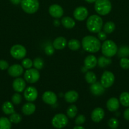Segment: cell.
Listing matches in <instances>:
<instances>
[{"mask_svg": "<svg viewBox=\"0 0 129 129\" xmlns=\"http://www.w3.org/2000/svg\"><path fill=\"white\" fill-rule=\"evenodd\" d=\"M102 53L104 56L107 57H111L116 54L118 51V47L116 44L113 41L110 40H106L101 45Z\"/></svg>", "mask_w": 129, "mask_h": 129, "instance_id": "obj_3", "label": "cell"}, {"mask_svg": "<svg viewBox=\"0 0 129 129\" xmlns=\"http://www.w3.org/2000/svg\"><path fill=\"white\" fill-rule=\"evenodd\" d=\"M97 64V59L93 55H89L84 59V67L82 68V72H86L88 69L94 68Z\"/></svg>", "mask_w": 129, "mask_h": 129, "instance_id": "obj_10", "label": "cell"}, {"mask_svg": "<svg viewBox=\"0 0 129 129\" xmlns=\"http://www.w3.org/2000/svg\"><path fill=\"white\" fill-rule=\"evenodd\" d=\"M120 103L123 107H129V93L123 92L120 96Z\"/></svg>", "mask_w": 129, "mask_h": 129, "instance_id": "obj_27", "label": "cell"}, {"mask_svg": "<svg viewBox=\"0 0 129 129\" xmlns=\"http://www.w3.org/2000/svg\"><path fill=\"white\" fill-rule=\"evenodd\" d=\"M33 66L37 70H40L44 67V60L40 57H37L33 61Z\"/></svg>", "mask_w": 129, "mask_h": 129, "instance_id": "obj_33", "label": "cell"}, {"mask_svg": "<svg viewBox=\"0 0 129 129\" xmlns=\"http://www.w3.org/2000/svg\"><path fill=\"white\" fill-rule=\"evenodd\" d=\"M112 6L110 0H96L94 9L100 15H106L111 11Z\"/></svg>", "mask_w": 129, "mask_h": 129, "instance_id": "obj_4", "label": "cell"}, {"mask_svg": "<svg viewBox=\"0 0 129 129\" xmlns=\"http://www.w3.org/2000/svg\"><path fill=\"white\" fill-rule=\"evenodd\" d=\"M11 122L6 117L0 118V129H11Z\"/></svg>", "mask_w": 129, "mask_h": 129, "instance_id": "obj_26", "label": "cell"}, {"mask_svg": "<svg viewBox=\"0 0 129 129\" xmlns=\"http://www.w3.org/2000/svg\"><path fill=\"white\" fill-rule=\"evenodd\" d=\"M22 97L19 93H15L11 97V102L15 105H19L22 102Z\"/></svg>", "mask_w": 129, "mask_h": 129, "instance_id": "obj_36", "label": "cell"}, {"mask_svg": "<svg viewBox=\"0 0 129 129\" xmlns=\"http://www.w3.org/2000/svg\"><path fill=\"white\" fill-rule=\"evenodd\" d=\"M61 24L64 28L67 29L73 28L75 25V21L71 17L66 16L61 19Z\"/></svg>", "mask_w": 129, "mask_h": 129, "instance_id": "obj_23", "label": "cell"}, {"mask_svg": "<svg viewBox=\"0 0 129 129\" xmlns=\"http://www.w3.org/2000/svg\"><path fill=\"white\" fill-rule=\"evenodd\" d=\"M78 109L75 105H71L69 106L67 110V114L68 118H73L77 114Z\"/></svg>", "mask_w": 129, "mask_h": 129, "instance_id": "obj_31", "label": "cell"}, {"mask_svg": "<svg viewBox=\"0 0 129 129\" xmlns=\"http://www.w3.org/2000/svg\"><path fill=\"white\" fill-rule=\"evenodd\" d=\"M88 10L84 6H79L73 11V16L78 21H83L88 16Z\"/></svg>", "mask_w": 129, "mask_h": 129, "instance_id": "obj_12", "label": "cell"}, {"mask_svg": "<svg viewBox=\"0 0 129 129\" xmlns=\"http://www.w3.org/2000/svg\"><path fill=\"white\" fill-rule=\"evenodd\" d=\"M22 64L23 68H25V69H30L33 66V62L32 61L31 59L27 58V59H24L22 60Z\"/></svg>", "mask_w": 129, "mask_h": 129, "instance_id": "obj_38", "label": "cell"}, {"mask_svg": "<svg viewBox=\"0 0 129 129\" xmlns=\"http://www.w3.org/2000/svg\"><path fill=\"white\" fill-rule=\"evenodd\" d=\"M117 52L119 57H126L129 56V47L126 45L120 47V49H118Z\"/></svg>", "mask_w": 129, "mask_h": 129, "instance_id": "obj_29", "label": "cell"}, {"mask_svg": "<svg viewBox=\"0 0 129 129\" xmlns=\"http://www.w3.org/2000/svg\"><path fill=\"white\" fill-rule=\"evenodd\" d=\"M27 54V50L25 47L20 44H16L11 47L10 49V54L15 59H22L25 57Z\"/></svg>", "mask_w": 129, "mask_h": 129, "instance_id": "obj_7", "label": "cell"}, {"mask_svg": "<svg viewBox=\"0 0 129 129\" xmlns=\"http://www.w3.org/2000/svg\"><path fill=\"white\" fill-rule=\"evenodd\" d=\"M103 25L102 18L97 15H93L88 18L86 25L89 31L92 33H98L101 30Z\"/></svg>", "mask_w": 129, "mask_h": 129, "instance_id": "obj_2", "label": "cell"}, {"mask_svg": "<svg viewBox=\"0 0 129 129\" xmlns=\"http://www.w3.org/2000/svg\"><path fill=\"white\" fill-rule=\"evenodd\" d=\"M115 30V24L113 21H108L103 26V30L106 34H111Z\"/></svg>", "mask_w": 129, "mask_h": 129, "instance_id": "obj_32", "label": "cell"}, {"mask_svg": "<svg viewBox=\"0 0 129 129\" xmlns=\"http://www.w3.org/2000/svg\"><path fill=\"white\" fill-rule=\"evenodd\" d=\"M78 99V94L73 90L69 91L64 94V100L68 103H74Z\"/></svg>", "mask_w": 129, "mask_h": 129, "instance_id": "obj_22", "label": "cell"}, {"mask_svg": "<svg viewBox=\"0 0 129 129\" xmlns=\"http://www.w3.org/2000/svg\"><path fill=\"white\" fill-rule=\"evenodd\" d=\"M90 91L93 95L101 96L104 93L105 88L102 86L101 83L96 82L91 84L90 87Z\"/></svg>", "mask_w": 129, "mask_h": 129, "instance_id": "obj_17", "label": "cell"}, {"mask_svg": "<svg viewBox=\"0 0 129 129\" xmlns=\"http://www.w3.org/2000/svg\"><path fill=\"white\" fill-rule=\"evenodd\" d=\"M123 117L126 120L129 121V108L125 110L123 113Z\"/></svg>", "mask_w": 129, "mask_h": 129, "instance_id": "obj_43", "label": "cell"}, {"mask_svg": "<svg viewBox=\"0 0 129 129\" xmlns=\"http://www.w3.org/2000/svg\"><path fill=\"white\" fill-rule=\"evenodd\" d=\"M42 98L44 103L48 105H54L57 102L56 94L53 91H49L44 92V94H42Z\"/></svg>", "mask_w": 129, "mask_h": 129, "instance_id": "obj_14", "label": "cell"}, {"mask_svg": "<svg viewBox=\"0 0 129 129\" xmlns=\"http://www.w3.org/2000/svg\"><path fill=\"white\" fill-rule=\"evenodd\" d=\"M40 78V74L37 69H28L24 74V78L29 83H35Z\"/></svg>", "mask_w": 129, "mask_h": 129, "instance_id": "obj_9", "label": "cell"}, {"mask_svg": "<svg viewBox=\"0 0 129 129\" xmlns=\"http://www.w3.org/2000/svg\"><path fill=\"white\" fill-rule=\"evenodd\" d=\"M44 51L46 55H52L54 52V48L53 45H51V44H48L45 47L44 49Z\"/></svg>", "mask_w": 129, "mask_h": 129, "instance_id": "obj_40", "label": "cell"}, {"mask_svg": "<svg viewBox=\"0 0 129 129\" xmlns=\"http://www.w3.org/2000/svg\"><path fill=\"white\" fill-rule=\"evenodd\" d=\"M85 79L87 83L92 84L93 83H96V80H97V78H96V74L93 72L88 71L85 74Z\"/></svg>", "mask_w": 129, "mask_h": 129, "instance_id": "obj_30", "label": "cell"}, {"mask_svg": "<svg viewBox=\"0 0 129 129\" xmlns=\"http://www.w3.org/2000/svg\"><path fill=\"white\" fill-rule=\"evenodd\" d=\"M24 73V68L23 66L19 64H13L9 67L8 69V73L11 77H18L21 76Z\"/></svg>", "mask_w": 129, "mask_h": 129, "instance_id": "obj_15", "label": "cell"}, {"mask_svg": "<svg viewBox=\"0 0 129 129\" xmlns=\"http://www.w3.org/2000/svg\"><path fill=\"white\" fill-rule=\"evenodd\" d=\"M73 129H85V128H83V127H82V126L80 125H77L75 126Z\"/></svg>", "mask_w": 129, "mask_h": 129, "instance_id": "obj_45", "label": "cell"}, {"mask_svg": "<svg viewBox=\"0 0 129 129\" xmlns=\"http://www.w3.org/2000/svg\"><path fill=\"white\" fill-rule=\"evenodd\" d=\"M10 120L11 123H19L22 120V116L20 114L16 113H13L12 114L10 115Z\"/></svg>", "mask_w": 129, "mask_h": 129, "instance_id": "obj_34", "label": "cell"}, {"mask_svg": "<svg viewBox=\"0 0 129 129\" xmlns=\"http://www.w3.org/2000/svg\"><path fill=\"white\" fill-rule=\"evenodd\" d=\"M85 1H87L89 3H93L96 2V0H85Z\"/></svg>", "mask_w": 129, "mask_h": 129, "instance_id": "obj_46", "label": "cell"}, {"mask_svg": "<svg viewBox=\"0 0 129 129\" xmlns=\"http://www.w3.org/2000/svg\"><path fill=\"white\" fill-rule=\"evenodd\" d=\"M104 111L101 108H96L91 113V119L94 122H100L104 117Z\"/></svg>", "mask_w": 129, "mask_h": 129, "instance_id": "obj_16", "label": "cell"}, {"mask_svg": "<svg viewBox=\"0 0 129 129\" xmlns=\"http://www.w3.org/2000/svg\"><path fill=\"white\" fill-rule=\"evenodd\" d=\"M97 37H98V39L99 40H105L107 38V36H106V34L104 31H101L98 32V34H97Z\"/></svg>", "mask_w": 129, "mask_h": 129, "instance_id": "obj_42", "label": "cell"}, {"mask_svg": "<svg viewBox=\"0 0 129 129\" xmlns=\"http://www.w3.org/2000/svg\"><path fill=\"white\" fill-rule=\"evenodd\" d=\"M9 64L8 62L5 60H0V69L1 70H6L8 69Z\"/></svg>", "mask_w": 129, "mask_h": 129, "instance_id": "obj_41", "label": "cell"}, {"mask_svg": "<svg viewBox=\"0 0 129 129\" xmlns=\"http://www.w3.org/2000/svg\"><path fill=\"white\" fill-rule=\"evenodd\" d=\"M25 86L26 84L24 79H23L22 78H16L13 82V88L15 91L18 93L22 92L25 89Z\"/></svg>", "mask_w": 129, "mask_h": 129, "instance_id": "obj_18", "label": "cell"}, {"mask_svg": "<svg viewBox=\"0 0 129 129\" xmlns=\"http://www.w3.org/2000/svg\"><path fill=\"white\" fill-rule=\"evenodd\" d=\"M67 44V40H66L65 38L63 37H57L56 39H54L53 43V45L54 48L55 49H57V50H62V49H63L66 47Z\"/></svg>", "mask_w": 129, "mask_h": 129, "instance_id": "obj_20", "label": "cell"}, {"mask_svg": "<svg viewBox=\"0 0 129 129\" xmlns=\"http://www.w3.org/2000/svg\"><path fill=\"white\" fill-rule=\"evenodd\" d=\"M49 13L51 16L55 18H59L63 15V9L59 5L54 4L52 5L49 8Z\"/></svg>", "mask_w": 129, "mask_h": 129, "instance_id": "obj_13", "label": "cell"}, {"mask_svg": "<svg viewBox=\"0 0 129 129\" xmlns=\"http://www.w3.org/2000/svg\"><path fill=\"white\" fill-rule=\"evenodd\" d=\"M115 76L110 71H104L101 78V83L104 88H108L113 84L115 82Z\"/></svg>", "mask_w": 129, "mask_h": 129, "instance_id": "obj_8", "label": "cell"}, {"mask_svg": "<svg viewBox=\"0 0 129 129\" xmlns=\"http://www.w3.org/2000/svg\"><path fill=\"white\" fill-rule=\"evenodd\" d=\"M108 125L111 129H116L119 125V122L116 118H111L108 122Z\"/></svg>", "mask_w": 129, "mask_h": 129, "instance_id": "obj_35", "label": "cell"}, {"mask_svg": "<svg viewBox=\"0 0 129 129\" xmlns=\"http://www.w3.org/2000/svg\"><path fill=\"white\" fill-rule=\"evenodd\" d=\"M85 117L83 115H79L77 116V117L76 118L75 120V123L77 125H80L83 124L85 122Z\"/></svg>", "mask_w": 129, "mask_h": 129, "instance_id": "obj_39", "label": "cell"}, {"mask_svg": "<svg viewBox=\"0 0 129 129\" xmlns=\"http://www.w3.org/2000/svg\"><path fill=\"white\" fill-rule=\"evenodd\" d=\"M10 2L15 5H18V4L21 3L22 0H10Z\"/></svg>", "mask_w": 129, "mask_h": 129, "instance_id": "obj_44", "label": "cell"}, {"mask_svg": "<svg viewBox=\"0 0 129 129\" xmlns=\"http://www.w3.org/2000/svg\"><path fill=\"white\" fill-rule=\"evenodd\" d=\"M68 123V118L63 113L55 115L52 119V125L56 128L61 129L65 127Z\"/></svg>", "mask_w": 129, "mask_h": 129, "instance_id": "obj_6", "label": "cell"}, {"mask_svg": "<svg viewBox=\"0 0 129 129\" xmlns=\"http://www.w3.org/2000/svg\"><path fill=\"white\" fill-rule=\"evenodd\" d=\"M35 108L36 107L35 105L29 102L23 105L22 112L25 115H30L35 112Z\"/></svg>", "mask_w": 129, "mask_h": 129, "instance_id": "obj_21", "label": "cell"}, {"mask_svg": "<svg viewBox=\"0 0 129 129\" xmlns=\"http://www.w3.org/2000/svg\"><path fill=\"white\" fill-rule=\"evenodd\" d=\"M67 44L68 48L72 50H77L80 47V43L77 39H71Z\"/></svg>", "mask_w": 129, "mask_h": 129, "instance_id": "obj_28", "label": "cell"}, {"mask_svg": "<svg viewBox=\"0 0 129 129\" xmlns=\"http://www.w3.org/2000/svg\"><path fill=\"white\" fill-rule=\"evenodd\" d=\"M106 107L110 112H116L120 107V102L116 98H111L106 103Z\"/></svg>", "mask_w": 129, "mask_h": 129, "instance_id": "obj_19", "label": "cell"}, {"mask_svg": "<svg viewBox=\"0 0 129 129\" xmlns=\"http://www.w3.org/2000/svg\"><path fill=\"white\" fill-rule=\"evenodd\" d=\"M120 64L123 69H129V59L126 57H122L120 59Z\"/></svg>", "mask_w": 129, "mask_h": 129, "instance_id": "obj_37", "label": "cell"}, {"mask_svg": "<svg viewBox=\"0 0 129 129\" xmlns=\"http://www.w3.org/2000/svg\"><path fill=\"white\" fill-rule=\"evenodd\" d=\"M2 110L6 115H11L15 113V109L13 103L10 102H5L2 105Z\"/></svg>", "mask_w": 129, "mask_h": 129, "instance_id": "obj_24", "label": "cell"}, {"mask_svg": "<svg viewBox=\"0 0 129 129\" xmlns=\"http://www.w3.org/2000/svg\"><path fill=\"white\" fill-rule=\"evenodd\" d=\"M20 4L22 10L28 14L35 13L39 8L38 0H22Z\"/></svg>", "mask_w": 129, "mask_h": 129, "instance_id": "obj_5", "label": "cell"}, {"mask_svg": "<svg viewBox=\"0 0 129 129\" xmlns=\"http://www.w3.org/2000/svg\"><path fill=\"white\" fill-rule=\"evenodd\" d=\"M82 47L85 51L90 53L97 52L101 47L100 40L94 36L88 35L82 39Z\"/></svg>", "mask_w": 129, "mask_h": 129, "instance_id": "obj_1", "label": "cell"}, {"mask_svg": "<svg viewBox=\"0 0 129 129\" xmlns=\"http://www.w3.org/2000/svg\"><path fill=\"white\" fill-rule=\"evenodd\" d=\"M112 60L110 59V57H107L106 56H101L97 59V65L100 68H105L110 64H111Z\"/></svg>", "mask_w": 129, "mask_h": 129, "instance_id": "obj_25", "label": "cell"}, {"mask_svg": "<svg viewBox=\"0 0 129 129\" xmlns=\"http://www.w3.org/2000/svg\"><path fill=\"white\" fill-rule=\"evenodd\" d=\"M24 94L27 101L32 102H34L37 98L38 92L35 88L33 86H29L25 89Z\"/></svg>", "mask_w": 129, "mask_h": 129, "instance_id": "obj_11", "label": "cell"}]
</instances>
